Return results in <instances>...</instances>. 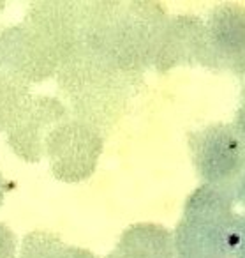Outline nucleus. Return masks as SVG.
Listing matches in <instances>:
<instances>
[{"label":"nucleus","instance_id":"obj_12","mask_svg":"<svg viewBox=\"0 0 245 258\" xmlns=\"http://www.w3.org/2000/svg\"><path fill=\"white\" fill-rule=\"evenodd\" d=\"M32 96L29 83L0 71V131L6 133L15 124Z\"/></svg>","mask_w":245,"mask_h":258},{"label":"nucleus","instance_id":"obj_6","mask_svg":"<svg viewBox=\"0 0 245 258\" xmlns=\"http://www.w3.org/2000/svg\"><path fill=\"white\" fill-rule=\"evenodd\" d=\"M60 66L50 44L23 20L0 29V71L32 87L55 78Z\"/></svg>","mask_w":245,"mask_h":258},{"label":"nucleus","instance_id":"obj_15","mask_svg":"<svg viewBox=\"0 0 245 258\" xmlns=\"http://www.w3.org/2000/svg\"><path fill=\"white\" fill-rule=\"evenodd\" d=\"M231 242L234 258H245V214H238L231 232Z\"/></svg>","mask_w":245,"mask_h":258},{"label":"nucleus","instance_id":"obj_18","mask_svg":"<svg viewBox=\"0 0 245 258\" xmlns=\"http://www.w3.org/2000/svg\"><path fill=\"white\" fill-rule=\"evenodd\" d=\"M8 189H9V184H8V180H6V177L2 175V172H0V207H2V204H4V198H6Z\"/></svg>","mask_w":245,"mask_h":258},{"label":"nucleus","instance_id":"obj_11","mask_svg":"<svg viewBox=\"0 0 245 258\" xmlns=\"http://www.w3.org/2000/svg\"><path fill=\"white\" fill-rule=\"evenodd\" d=\"M110 253L113 258H177L173 230L152 221L132 223Z\"/></svg>","mask_w":245,"mask_h":258},{"label":"nucleus","instance_id":"obj_17","mask_svg":"<svg viewBox=\"0 0 245 258\" xmlns=\"http://www.w3.org/2000/svg\"><path fill=\"white\" fill-rule=\"evenodd\" d=\"M233 195H234V202L241 204L245 207V170L241 172V175L238 177V180L233 186Z\"/></svg>","mask_w":245,"mask_h":258},{"label":"nucleus","instance_id":"obj_3","mask_svg":"<svg viewBox=\"0 0 245 258\" xmlns=\"http://www.w3.org/2000/svg\"><path fill=\"white\" fill-rule=\"evenodd\" d=\"M168 20L170 13L157 0H120L106 57L134 89L146 69L153 68Z\"/></svg>","mask_w":245,"mask_h":258},{"label":"nucleus","instance_id":"obj_5","mask_svg":"<svg viewBox=\"0 0 245 258\" xmlns=\"http://www.w3.org/2000/svg\"><path fill=\"white\" fill-rule=\"evenodd\" d=\"M103 151L104 135L92 125L69 117L48 135L44 158L55 179L65 184H78L94 175Z\"/></svg>","mask_w":245,"mask_h":258},{"label":"nucleus","instance_id":"obj_9","mask_svg":"<svg viewBox=\"0 0 245 258\" xmlns=\"http://www.w3.org/2000/svg\"><path fill=\"white\" fill-rule=\"evenodd\" d=\"M79 8L72 0H37L27 8L23 22L30 25L64 64L81 48Z\"/></svg>","mask_w":245,"mask_h":258},{"label":"nucleus","instance_id":"obj_8","mask_svg":"<svg viewBox=\"0 0 245 258\" xmlns=\"http://www.w3.org/2000/svg\"><path fill=\"white\" fill-rule=\"evenodd\" d=\"M71 117L60 97L34 94L16 122L6 131L8 145L22 161L39 163L44 158L48 135Z\"/></svg>","mask_w":245,"mask_h":258},{"label":"nucleus","instance_id":"obj_19","mask_svg":"<svg viewBox=\"0 0 245 258\" xmlns=\"http://www.w3.org/2000/svg\"><path fill=\"white\" fill-rule=\"evenodd\" d=\"M4 8H6V2H2V0H0V11H2Z\"/></svg>","mask_w":245,"mask_h":258},{"label":"nucleus","instance_id":"obj_13","mask_svg":"<svg viewBox=\"0 0 245 258\" xmlns=\"http://www.w3.org/2000/svg\"><path fill=\"white\" fill-rule=\"evenodd\" d=\"M67 242L58 233L50 230H30L22 239L18 258H60Z\"/></svg>","mask_w":245,"mask_h":258},{"label":"nucleus","instance_id":"obj_14","mask_svg":"<svg viewBox=\"0 0 245 258\" xmlns=\"http://www.w3.org/2000/svg\"><path fill=\"white\" fill-rule=\"evenodd\" d=\"M18 237L11 226L0 221V258H18Z\"/></svg>","mask_w":245,"mask_h":258},{"label":"nucleus","instance_id":"obj_4","mask_svg":"<svg viewBox=\"0 0 245 258\" xmlns=\"http://www.w3.org/2000/svg\"><path fill=\"white\" fill-rule=\"evenodd\" d=\"M189 154L203 184L233 189L245 170V149L231 124L212 122L187 133Z\"/></svg>","mask_w":245,"mask_h":258},{"label":"nucleus","instance_id":"obj_7","mask_svg":"<svg viewBox=\"0 0 245 258\" xmlns=\"http://www.w3.org/2000/svg\"><path fill=\"white\" fill-rule=\"evenodd\" d=\"M184 66L220 71L210 43L206 20L196 15L170 16L157 48L153 69L170 73Z\"/></svg>","mask_w":245,"mask_h":258},{"label":"nucleus","instance_id":"obj_10","mask_svg":"<svg viewBox=\"0 0 245 258\" xmlns=\"http://www.w3.org/2000/svg\"><path fill=\"white\" fill-rule=\"evenodd\" d=\"M210 43L220 71L245 75V8L234 2L215 6L206 18Z\"/></svg>","mask_w":245,"mask_h":258},{"label":"nucleus","instance_id":"obj_1","mask_svg":"<svg viewBox=\"0 0 245 258\" xmlns=\"http://www.w3.org/2000/svg\"><path fill=\"white\" fill-rule=\"evenodd\" d=\"M55 82L71 117L101 135L110 133L120 122L134 90L110 58L83 48L60 66Z\"/></svg>","mask_w":245,"mask_h":258},{"label":"nucleus","instance_id":"obj_16","mask_svg":"<svg viewBox=\"0 0 245 258\" xmlns=\"http://www.w3.org/2000/svg\"><path fill=\"white\" fill-rule=\"evenodd\" d=\"M60 258H99L96 253H92L90 249L87 247H81V246H69L65 247V251L62 253Z\"/></svg>","mask_w":245,"mask_h":258},{"label":"nucleus","instance_id":"obj_2","mask_svg":"<svg viewBox=\"0 0 245 258\" xmlns=\"http://www.w3.org/2000/svg\"><path fill=\"white\" fill-rule=\"evenodd\" d=\"M236 218L233 189L199 184L187 195L173 228L177 258H234L231 232Z\"/></svg>","mask_w":245,"mask_h":258}]
</instances>
